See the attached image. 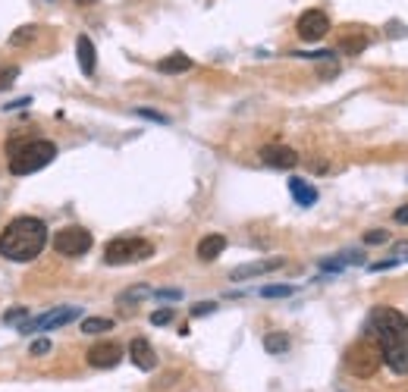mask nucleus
<instances>
[{"label":"nucleus","mask_w":408,"mask_h":392,"mask_svg":"<svg viewBox=\"0 0 408 392\" xmlns=\"http://www.w3.org/2000/svg\"><path fill=\"white\" fill-rule=\"evenodd\" d=\"M261 160L267 166H273V170H292L298 164V154L286 145H267V148H261Z\"/></svg>","instance_id":"obj_10"},{"label":"nucleus","mask_w":408,"mask_h":392,"mask_svg":"<svg viewBox=\"0 0 408 392\" xmlns=\"http://www.w3.org/2000/svg\"><path fill=\"white\" fill-rule=\"evenodd\" d=\"M44 245H48V226L38 217H16L0 233V254L6 261L29 263L44 251Z\"/></svg>","instance_id":"obj_2"},{"label":"nucleus","mask_w":408,"mask_h":392,"mask_svg":"<svg viewBox=\"0 0 408 392\" xmlns=\"http://www.w3.org/2000/svg\"><path fill=\"white\" fill-rule=\"evenodd\" d=\"M296 29H298V38H302V41H320V38L330 32V19L320 10H305L302 16H298Z\"/></svg>","instance_id":"obj_8"},{"label":"nucleus","mask_w":408,"mask_h":392,"mask_svg":"<svg viewBox=\"0 0 408 392\" xmlns=\"http://www.w3.org/2000/svg\"><path fill=\"white\" fill-rule=\"evenodd\" d=\"M57 157V145L44 138H29V141H16L10 145V173L13 176H29L41 166H48L51 160Z\"/></svg>","instance_id":"obj_3"},{"label":"nucleus","mask_w":408,"mask_h":392,"mask_svg":"<svg viewBox=\"0 0 408 392\" xmlns=\"http://www.w3.org/2000/svg\"><path fill=\"white\" fill-rule=\"evenodd\" d=\"M364 336L383 351V364L399 377H408V317L396 308H374Z\"/></svg>","instance_id":"obj_1"},{"label":"nucleus","mask_w":408,"mask_h":392,"mask_svg":"<svg viewBox=\"0 0 408 392\" xmlns=\"http://www.w3.org/2000/svg\"><path fill=\"white\" fill-rule=\"evenodd\" d=\"M336 63H330V66H324V70H320V79H333V76H336Z\"/></svg>","instance_id":"obj_32"},{"label":"nucleus","mask_w":408,"mask_h":392,"mask_svg":"<svg viewBox=\"0 0 408 392\" xmlns=\"http://www.w3.org/2000/svg\"><path fill=\"white\" fill-rule=\"evenodd\" d=\"M16 76H19V70H16V66H10V70H4V72H0V91H4L6 85H13V79H16Z\"/></svg>","instance_id":"obj_28"},{"label":"nucleus","mask_w":408,"mask_h":392,"mask_svg":"<svg viewBox=\"0 0 408 392\" xmlns=\"http://www.w3.org/2000/svg\"><path fill=\"white\" fill-rule=\"evenodd\" d=\"M283 258H264V261H251V263H242V267H236L230 273V280L242 282V280H251V276H264V273H273V270L283 267Z\"/></svg>","instance_id":"obj_11"},{"label":"nucleus","mask_w":408,"mask_h":392,"mask_svg":"<svg viewBox=\"0 0 408 392\" xmlns=\"http://www.w3.org/2000/svg\"><path fill=\"white\" fill-rule=\"evenodd\" d=\"M107 329H113L110 317H85V320H82V333H88V336L107 333Z\"/></svg>","instance_id":"obj_19"},{"label":"nucleus","mask_w":408,"mask_h":392,"mask_svg":"<svg viewBox=\"0 0 408 392\" xmlns=\"http://www.w3.org/2000/svg\"><path fill=\"white\" fill-rule=\"evenodd\" d=\"M25 320H29V308H10V311H4V323H6V327H22Z\"/></svg>","instance_id":"obj_21"},{"label":"nucleus","mask_w":408,"mask_h":392,"mask_svg":"<svg viewBox=\"0 0 408 392\" xmlns=\"http://www.w3.org/2000/svg\"><path fill=\"white\" fill-rule=\"evenodd\" d=\"M32 38H35V25H22L19 32H13V35H10V44L13 47H22V44H29Z\"/></svg>","instance_id":"obj_22"},{"label":"nucleus","mask_w":408,"mask_h":392,"mask_svg":"<svg viewBox=\"0 0 408 392\" xmlns=\"http://www.w3.org/2000/svg\"><path fill=\"white\" fill-rule=\"evenodd\" d=\"M136 117L151 119V123H160V126H166V123H170V117H164V113H157V110H145V107H138V110H136Z\"/></svg>","instance_id":"obj_25"},{"label":"nucleus","mask_w":408,"mask_h":392,"mask_svg":"<svg viewBox=\"0 0 408 392\" xmlns=\"http://www.w3.org/2000/svg\"><path fill=\"white\" fill-rule=\"evenodd\" d=\"M154 254V245L148 239H136V235H126V239H113L104 248V263L110 267H123V263H136V261H148Z\"/></svg>","instance_id":"obj_5"},{"label":"nucleus","mask_w":408,"mask_h":392,"mask_svg":"<svg viewBox=\"0 0 408 392\" xmlns=\"http://www.w3.org/2000/svg\"><path fill=\"white\" fill-rule=\"evenodd\" d=\"M91 245H95V239H91V233L82 226H63L53 235V251L63 254V258H82Z\"/></svg>","instance_id":"obj_6"},{"label":"nucleus","mask_w":408,"mask_h":392,"mask_svg":"<svg viewBox=\"0 0 408 392\" xmlns=\"http://www.w3.org/2000/svg\"><path fill=\"white\" fill-rule=\"evenodd\" d=\"M364 47H367V35H364V32H349V35H343V41H339V51L349 53V57H358Z\"/></svg>","instance_id":"obj_17"},{"label":"nucleus","mask_w":408,"mask_h":392,"mask_svg":"<svg viewBox=\"0 0 408 392\" xmlns=\"http://www.w3.org/2000/svg\"><path fill=\"white\" fill-rule=\"evenodd\" d=\"M292 292H296L292 286H264V289H261V295H264V299H289Z\"/></svg>","instance_id":"obj_23"},{"label":"nucleus","mask_w":408,"mask_h":392,"mask_svg":"<svg viewBox=\"0 0 408 392\" xmlns=\"http://www.w3.org/2000/svg\"><path fill=\"white\" fill-rule=\"evenodd\" d=\"M148 295H154L148 286H132V289H126V292H119V305H129V301H142V299H148Z\"/></svg>","instance_id":"obj_20"},{"label":"nucleus","mask_w":408,"mask_h":392,"mask_svg":"<svg viewBox=\"0 0 408 392\" xmlns=\"http://www.w3.org/2000/svg\"><path fill=\"white\" fill-rule=\"evenodd\" d=\"M129 358H132V364H136L138 370H154L157 367V355H154V346L148 339H132L129 342Z\"/></svg>","instance_id":"obj_12"},{"label":"nucleus","mask_w":408,"mask_h":392,"mask_svg":"<svg viewBox=\"0 0 408 392\" xmlns=\"http://www.w3.org/2000/svg\"><path fill=\"white\" fill-rule=\"evenodd\" d=\"M76 317H82V308L76 305H66V308H53L48 314L35 317V320H25L22 327H19V333L32 336V333H48V329H57V327H66V323H72Z\"/></svg>","instance_id":"obj_7"},{"label":"nucleus","mask_w":408,"mask_h":392,"mask_svg":"<svg viewBox=\"0 0 408 392\" xmlns=\"http://www.w3.org/2000/svg\"><path fill=\"white\" fill-rule=\"evenodd\" d=\"M396 223H408V204H402L396 211Z\"/></svg>","instance_id":"obj_33"},{"label":"nucleus","mask_w":408,"mask_h":392,"mask_svg":"<svg viewBox=\"0 0 408 392\" xmlns=\"http://www.w3.org/2000/svg\"><path fill=\"white\" fill-rule=\"evenodd\" d=\"M51 351V339H35L32 342V355H48Z\"/></svg>","instance_id":"obj_30"},{"label":"nucleus","mask_w":408,"mask_h":392,"mask_svg":"<svg viewBox=\"0 0 408 392\" xmlns=\"http://www.w3.org/2000/svg\"><path fill=\"white\" fill-rule=\"evenodd\" d=\"M123 361V348L117 342H98V346L88 348V364L98 370H110Z\"/></svg>","instance_id":"obj_9"},{"label":"nucleus","mask_w":408,"mask_h":392,"mask_svg":"<svg viewBox=\"0 0 408 392\" xmlns=\"http://www.w3.org/2000/svg\"><path fill=\"white\" fill-rule=\"evenodd\" d=\"M154 299H160V301H179V299H183V292H179V289H157V292H154Z\"/></svg>","instance_id":"obj_27"},{"label":"nucleus","mask_w":408,"mask_h":392,"mask_svg":"<svg viewBox=\"0 0 408 392\" xmlns=\"http://www.w3.org/2000/svg\"><path fill=\"white\" fill-rule=\"evenodd\" d=\"M213 311H217V305H213V301H202V305L192 308V317H204V314H213Z\"/></svg>","instance_id":"obj_29"},{"label":"nucleus","mask_w":408,"mask_h":392,"mask_svg":"<svg viewBox=\"0 0 408 392\" xmlns=\"http://www.w3.org/2000/svg\"><path fill=\"white\" fill-rule=\"evenodd\" d=\"M226 251V235H220V233H213V235H204L202 242H198V258H202L204 263H211V261H217L220 254Z\"/></svg>","instance_id":"obj_14"},{"label":"nucleus","mask_w":408,"mask_h":392,"mask_svg":"<svg viewBox=\"0 0 408 392\" xmlns=\"http://www.w3.org/2000/svg\"><path fill=\"white\" fill-rule=\"evenodd\" d=\"M157 70L164 72V76H176V72L192 70V57H185V53H170V57H164L157 63Z\"/></svg>","instance_id":"obj_16"},{"label":"nucleus","mask_w":408,"mask_h":392,"mask_svg":"<svg viewBox=\"0 0 408 392\" xmlns=\"http://www.w3.org/2000/svg\"><path fill=\"white\" fill-rule=\"evenodd\" d=\"M289 192H292V198H296V204H302V207L317 204V188H314L311 182L298 179V176H292V179H289Z\"/></svg>","instance_id":"obj_15"},{"label":"nucleus","mask_w":408,"mask_h":392,"mask_svg":"<svg viewBox=\"0 0 408 392\" xmlns=\"http://www.w3.org/2000/svg\"><path fill=\"white\" fill-rule=\"evenodd\" d=\"M173 317H176V311H173V308H160V311H154V314H151V323H154V327H166V323H173Z\"/></svg>","instance_id":"obj_24"},{"label":"nucleus","mask_w":408,"mask_h":392,"mask_svg":"<svg viewBox=\"0 0 408 392\" xmlns=\"http://www.w3.org/2000/svg\"><path fill=\"white\" fill-rule=\"evenodd\" d=\"M289 336L286 333H267L264 336V348H267V355H286L289 351Z\"/></svg>","instance_id":"obj_18"},{"label":"nucleus","mask_w":408,"mask_h":392,"mask_svg":"<svg viewBox=\"0 0 408 392\" xmlns=\"http://www.w3.org/2000/svg\"><path fill=\"white\" fill-rule=\"evenodd\" d=\"M396 258H390V261H377V263H371V270H390V267H396Z\"/></svg>","instance_id":"obj_31"},{"label":"nucleus","mask_w":408,"mask_h":392,"mask_svg":"<svg viewBox=\"0 0 408 392\" xmlns=\"http://www.w3.org/2000/svg\"><path fill=\"white\" fill-rule=\"evenodd\" d=\"M346 370H349L352 377H361V380H367V377H374L380 370V364H383V351L380 346L371 339V336H364V339L352 342L349 348H346Z\"/></svg>","instance_id":"obj_4"},{"label":"nucleus","mask_w":408,"mask_h":392,"mask_svg":"<svg viewBox=\"0 0 408 392\" xmlns=\"http://www.w3.org/2000/svg\"><path fill=\"white\" fill-rule=\"evenodd\" d=\"M72 4H79V6H91V4H98V0H72Z\"/></svg>","instance_id":"obj_34"},{"label":"nucleus","mask_w":408,"mask_h":392,"mask_svg":"<svg viewBox=\"0 0 408 392\" xmlns=\"http://www.w3.org/2000/svg\"><path fill=\"white\" fill-rule=\"evenodd\" d=\"M364 242L367 245H383V242H390V233H386V229H374V233L364 235Z\"/></svg>","instance_id":"obj_26"},{"label":"nucleus","mask_w":408,"mask_h":392,"mask_svg":"<svg viewBox=\"0 0 408 392\" xmlns=\"http://www.w3.org/2000/svg\"><path fill=\"white\" fill-rule=\"evenodd\" d=\"M76 57H79V70L85 76H95V66H98V53H95V41L88 35H79L76 38Z\"/></svg>","instance_id":"obj_13"}]
</instances>
